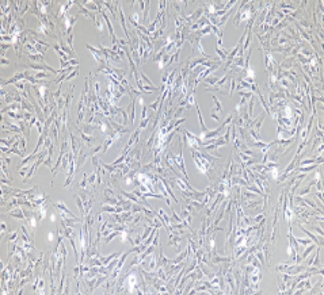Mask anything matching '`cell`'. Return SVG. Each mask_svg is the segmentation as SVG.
I'll return each instance as SVG.
<instances>
[{"label":"cell","instance_id":"20","mask_svg":"<svg viewBox=\"0 0 324 295\" xmlns=\"http://www.w3.org/2000/svg\"><path fill=\"white\" fill-rule=\"evenodd\" d=\"M278 6H280L281 10H290V11H294L298 8L294 6V3H290V2H281V3H278Z\"/></svg>","mask_w":324,"mask_h":295},{"label":"cell","instance_id":"33","mask_svg":"<svg viewBox=\"0 0 324 295\" xmlns=\"http://www.w3.org/2000/svg\"><path fill=\"white\" fill-rule=\"evenodd\" d=\"M254 255H255V256H256V259H258V260H259V261H260V264H262V265H267V264H266V259H265V255H263V253H262V251H260V249H258V251H256L255 253H254Z\"/></svg>","mask_w":324,"mask_h":295},{"label":"cell","instance_id":"22","mask_svg":"<svg viewBox=\"0 0 324 295\" xmlns=\"http://www.w3.org/2000/svg\"><path fill=\"white\" fill-rule=\"evenodd\" d=\"M100 211L102 212H109V214H114V212H117V206H113V204H102Z\"/></svg>","mask_w":324,"mask_h":295},{"label":"cell","instance_id":"15","mask_svg":"<svg viewBox=\"0 0 324 295\" xmlns=\"http://www.w3.org/2000/svg\"><path fill=\"white\" fill-rule=\"evenodd\" d=\"M195 108H197V112H198V118H199V125H201V134L199 136H203L205 133L209 132V129L205 126V122H203V117H202V112H201V110L198 107V104H195Z\"/></svg>","mask_w":324,"mask_h":295},{"label":"cell","instance_id":"36","mask_svg":"<svg viewBox=\"0 0 324 295\" xmlns=\"http://www.w3.org/2000/svg\"><path fill=\"white\" fill-rule=\"evenodd\" d=\"M171 221L172 222H178V223H182V218H180V217L176 214V212L172 210V215H171Z\"/></svg>","mask_w":324,"mask_h":295},{"label":"cell","instance_id":"1","mask_svg":"<svg viewBox=\"0 0 324 295\" xmlns=\"http://www.w3.org/2000/svg\"><path fill=\"white\" fill-rule=\"evenodd\" d=\"M179 138H178V142H179V152H178V154H174V152L171 150V156H172V160H174V162H175V165H176V168L180 171V173H182L183 176H184V179H187L188 180V175H187V171H186V165H184V158H183V140H182V137L180 136H178Z\"/></svg>","mask_w":324,"mask_h":295},{"label":"cell","instance_id":"24","mask_svg":"<svg viewBox=\"0 0 324 295\" xmlns=\"http://www.w3.org/2000/svg\"><path fill=\"white\" fill-rule=\"evenodd\" d=\"M315 183H316V179H313L312 182H311V183H309V184H308V186H306V187H302L301 190L298 191V196H304V195H306V194H309L311 188H312V186H313Z\"/></svg>","mask_w":324,"mask_h":295},{"label":"cell","instance_id":"49","mask_svg":"<svg viewBox=\"0 0 324 295\" xmlns=\"http://www.w3.org/2000/svg\"><path fill=\"white\" fill-rule=\"evenodd\" d=\"M323 149H324V145H323V144H320V146H319V148H317V150H316V153L321 154V153H323Z\"/></svg>","mask_w":324,"mask_h":295},{"label":"cell","instance_id":"28","mask_svg":"<svg viewBox=\"0 0 324 295\" xmlns=\"http://www.w3.org/2000/svg\"><path fill=\"white\" fill-rule=\"evenodd\" d=\"M33 76H34V79H37V80H45V79L49 77V72H34Z\"/></svg>","mask_w":324,"mask_h":295},{"label":"cell","instance_id":"17","mask_svg":"<svg viewBox=\"0 0 324 295\" xmlns=\"http://www.w3.org/2000/svg\"><path fill=\"white\" fill-rule=\"evenodd\" d=\"M80 126H81V128H79V129H80L84 134H87V136H92L94 129L98 128L96 125H90V123H84V125H80Z\"/></svg>","mask_w":324,"mask_h":295},{"label":"cell","instance_id":"29","mask_svg":"<svg viewBox=\"0 0 324 295\" xmlns=\"http://www.w3.org/2000/svg\"><path fill=\"white\" fill-rule=\"evenodd\" d=\"M152 118H153V115L151 114V115H148L147 118H144V119H141V121H140V126H138V129H145L147 126L149 125V122H151V119H152Z\"/></svg>","mask_w":324,"mask_h":295},{"label":"cell","instance_id":"46","mask_svg":"<svg viewBox=\"0 0 324 295\" xmlns=\"http://www.w3.org/2000/svg\"><path fill=\"white\" fill-rule=\"evenodd\" d=\"M159 232L155 234V238H153V241H152V245H155V247H159Z\"/></svg>","mask_w":324,"mask_h":295},{"label":"cell","instance_id":"38","mask_svg":"<svg viewBox=\"0 0 324 295\" xmlns=\"http://www.w3.org/2000/svg\"><path fill=\"white\" fill-rule=\"evenodd\" d=\"M96 27H98V30H99V32H102L103 31V18H98V20H96Z\"/></svg>","mask_w":324,"mask_h":295},{"label":"cell","instance_id":"14","mask_svg":"<svg viewBox=\"0 0 324 295\" xmlns=\"http://www.w3.org/2000/svg\"><path fill=\"white\" fill-rule=\"evenodd\" d=\"M73 4H75V2H67V3H63L60 6V10H59V14H57V16H60V18H64L65 15L68 14V11H69V8H71V6H73Z\"/></svg>","mask_w":324,"mask_h":295},{"label":"cell","instance_id":"19","mask_svg":"<svg viewBox=\"0 0 324 295\" xmlns=\"http://www.w3.org/2000/svg\"><path fill=\"white\" fill-rule=\"evenodd\" d=\"M46 210H48V203H46V204H44V206H39V207L35 210L37 217H38V219H39V221H42V219L45 218V215H46Z\"/></svg>","mask_w":324,"mask_h":295},{"label":"cell","instance_id":"8","mask_svg":"<svg viewBox=\"0 0 324 295\" xmlns=\"http://www.w3.org/2000/svg\"><path fill=\"white\" fill-rule=\"evenodd\" d=\"M54 207L57 208V210L59 211H61V212H65V214H67L69 218H73V219H77L79 221V222H83V218H77V217L73 214V212L69 210V208L65 206V203H63V202H54Z\"/></svg>","mask_w":324,"mask_h":295},{"label":"cell","instance_id":"45","mask_svg":"<svg viewBox=\"0 0 324 295\" xmlns=\"http://www.w3.org/2000/svg\"><path fill=\"white\" fill-rule=\"evenodd\" d=\"M6 232H7V225H6V222H2V232H0V236L2 237H4V234H6Z\"/></svg>","mask_w":324,"mask_h":295},{"label":"cell","instance_id":"2","mask_svg":"<svg viewBox=\"0 0 324 295\" xmlns=\"http://www.w3.org/2000/svg\"><path fill=\"white\" fill-rule=\"evenodd\" d=\"M182 140L188 145L190 150H199V146H202V140L199 138V136H195L188 130H182Z\"/></svg>","mask_w":324,"mask_h":295},{"label":"cell","instance_id":"9","mask_svg":"<svg viewBox=\"0 0 324 295\" xmlns=\"http://www.w3.org/2000/svg\"><path fill=\"white\" fill-rule=\"evenodd\" d=\"M76 4L79 6V14H77V16H79V15H84L85 18L91 19L94 23H96V15H95V12H91L90 10H87L85 7H83V6L80 4V2H77Z\"/></svg>","mask_w":324,"mask_h":295},{"label":"cell","instance_id":"35","mask_svg":"<svg viewBox=\"0 0 324 295\" xmlns=\"http://www.w3.org/2000/svg\"><path fill=\"white\" fill-rule=\"evenodd\" d=\"M24 48H26L27 50H28V53H31V54H37V53H38V52H37V49H35L34 46H33V45H31L30 42H27L26 45H24ZM38 54H39V53H38Z\"/></svg>","mask_w":324,"mask_h":295},{"label":"cell","instance_id":"5","mask_svg":"<svg viewBox=\"0 0 324 295\" xmlns=\"http://www.w3.org/2000/svg\"><path fill=\"white\" fill-rule=\"evenodd\" d=\"M117 11H118V18H120V22H121V27L122 30H124L125 35H126V41L130 42V34L128 31V27H126V19H125V14H124V10H122V3L118 2L117 4Z\"/></svg>","mask_w":324,"mask_h":295},{"label":"cell","instance_id":"11","mask_svg":"<svg viewBox=\"0 0 324 295\" xmlns=\"http://www.w3.org/2000/svg\"><path fill=\"white\" fill-rule=\"evenodd\" d=\"M87 49L90 52L92 53V56H94V58H95V61L98 64L100 62V61H103V60H106L105 58V56H103V53H102L99 49H96V48H94V46H91V45H87Z\"/></svg>","mask_w":324,"mask_h":295},{"label":"cell","instance_id":"13","mask_svg":"<svg viewBox=\"0 0 324 295\" xmlns=\"http://www.w3.org/2000/svg\"><path fill=\"white\" fill-rule=\"evenodd\" d=\"M129 111V122L130 125L134 123V118H136V98H133L132 99V103L128 106V108H126Z\"/></svg>","mask_w":324,"mask_h":295},{"label":"cell","instance_id":"21","mask_svg":"<svg viewBox=\"0 0 324 295\" xmlns=\"http://www.w3.org/2000/svg\"><path fill=\"white\" fill-rule=\"evenodd\" d=\"M149 6H151V2L148 0V2H145V6H144V10H142V20H144V23L145 24H148V22H149Z\"/></svg>","mask_w":324,"mask_h":295},{"label":"cell","instance_id":"44","mask_svg":"<svg viewBox=\"0 0 324 295\" xmlns=\"http://www.w3.org/2000/svg\"><path fill=\"white\" fill-rule=\"evenodd\" d=\"M313 196H317L319 198V202H324V198H323V192L321 191H315V194H313Z\"/></svg>","mask_w":324,"mask_h":295},{"label":"cell","instance_id":"4","mask_svg":"<svg viewBox=\"0 0 324 295\" xmlns=\"http://www.w3.org/2000/svg\"><path fill=\"white\" fill-rule=\"evenodd\" d=\"M213 102H214V106H213V108H212V111H210V117H212L214 121L220 122V121H221V117H220V115H223V104H221V102L217 99L214 95H213Z\"/></svg>","mask_w":324,"mask_h":295},{"label":"cell","instance_id":"18","mask_svg":"<svg viewBox=\"0 0 324 295\" xmlns=\"http://www.w3.org/2000/svg\"><path fill=\"white\" fill-rule=\"evenodd\" d=\"M27 57H28V60L30 61H33V62H45V56H42V54H31V53H27Z\"/></svg>","mask_w":324,"mask_h":295},{"label":"cell","instance_id":"37","mask_svg":"<svg viewBox=\"0 0 324 295\" xmlns=\"http://www.w3.org/2000/svg\"><path fill=\"white\" fill-rule=\"evenodd\" d=\"M67 45H68V48L71 49V50H73V32H71V34L68 35V38H67Z\"/></svg>","mask_w":324,"mask_h":295},{"label":"cell","instance_id":"31","mask_svg":"<svg viewBox=\"0 0 324 295\" xmlns=\"http://www.w3.org/2000/svg\"><path fill=\"white\" fill-rule=\"evenodd\" d=\"M294 238H296V241L298 242V245H300V247H308L309 244H312V240L311 238H297V237H294Z\"/></svg>","mask_w":324,"mask_h":295},{"label":"cell","instance_id":"42","mask_svg":"<svg viewBox=\"0 0 324 295\" xmlns=\"http://www.w3.org/2000/svg\"><path fill=\"white\" fill-rule=\"evenodd\" d=\"M239 93L241 95V98H247V99H251V96H252L251 91H239Z\"/></svg>","mask_w":324,"mask_h":295},{"label":"cell","instance_id":"3","mask_svg":"<svg viewBox=\"0 0 324 295\" xmlns=\"http://www.w3.org/2000/svg\"><path fill=\"white\" fill-rule=\"evenodd\" d=\"M76 20H77V16H71L69 14H67L63 18V35H69L72 32V27H73V24L76 23Z\"/></svg>","mask_w":324,"mask_h":295},{"label":"cell","instance_id":"48","mask_svg":"<svg viewBox=\"0 0 324 295\" xmlns=\"http://www.w3.org/2000/svg\"><path fill=\"white\" fill-rule=\"evenodd\" d=\"M2 65H3V67H6V65H10V61H8L6 57H4V58H2Z\"/></svg>","mask_w":324,"mask_h":295},{"label":"cell","instance_id":"6","mask_svg":"<svg viewBox=\"0 0 324 295\" xmlns=\"http://www.w3.org/2000/svg\"><path fill=\"white\" fill-rule=\"evenodd\" d=\"M26 68L30 69V71H44V72L48 71V72H50V73H54V75H57V71H56V69H53L52 67H49L46 62H39V64L28 62V64L26 65Z\"/></svg>","mask_w":324,"mask_h":295},{"label":"cell","instance_id":"23","mask_svg":"<svg viewBox=\"0 0 324 295\" xmlns=\"http://www.w3.org/2000/svg\"><path fill=\"white\" fill-rule=\"evenodd\" d=\"M88 176L90 175L87 173V172H84V173H83V179H81V182L77 184V187H79L80 190H87V188H88Z\"/></svg>","mask_w":324,"mask_h":295},{"label":"cell","instance_id":"16","mask_svg":"<svg viewBox=\"0 0 324 295\" xmlns=\"http://www.w3.org/2000/svg\"><path fill=\"white\" fill-rule=\"evenodd\" d=\"M121 255H122L121 252H114V253H111V255H109V256H100V261H102V264H103V265H107L111 260H114L116 257H120Z\"/></svg>","mask_w":324,"mask_h":295},{"label":"cell","instance_id":"32","mask_svg":"<svg viewBox=\"0 0 324 295\" xmlns=\"http://www.w3.org/2000/svg\"><path fill=\"white\" fill-rule=\"evenodd\" d=\"M216 53L219 54V58L221 60V61H227V53H225V50L223 48H219L217 46L216 48Z\"/></svg>","mask_w":324,"mask_h":295},{"label":"cell","instance_id":"50","mask_svg":"<svg viewBox=\"0 0 324 295\" xmlns=\"http://www.w3.org/2000/svg\"><path fill=\"white\" fill-rule=\"evenodd\" d=\"M54 238V233H49V241H52Z\"/></svg>","mask_w":324,"mask_h":295},{"label":"cell","instance_id":"26","mask_svg":"<svg viewBox=\"0 0 324 295\" xmlns=\"http://www.w3.org/2000/svg\"><path fill=\"white\" fill-rule=\"evenodd\" d=\"M160 102H162V93L159 92V96L156 98V100H155L153 103H151V104L148 106V110H151V111H155V110H157L159 104H160Z\"/></svg>","mask_w":324,"mask_h":295},{"label":"cell","instance_id":"10","mask_svg":"<svg viewBox=\"0 0 324 295\" xmlns=\"http://www.w3.org/2000/svg\"><path fill=\"white\" fill-rule=\"evenodd\" d=\"M7 214L12 217V218H16L19 221H26V215H24V210L22 207H16V208H11L10 211H7Z\"/></svg>","mask_w":324,"mask_h":295},{"label":"cell","instance_id":"30","mask_svg":"<svg viewBox=\"0 0 324 295\" xmlns=\"http://www.w3.org/2000/svg\"><path fill=\"white\" fill-rule=\"evenodd\" d=\"M120 233H121V232H118V230H114L113 233H110L107 237H105V238H103V244H109L113 238H116V237L120 236Z\"/></svg>","mask_w":324,"mask_h":295},{"label":"cell","instance_id":"34","mask_svg":"<svg viewBox=\"0 0 324 295\" xmlns=\"http://www.w3.org/2000/svg\"><path fill=\"white\" fill-rule=\"evenodd\" d=\"M236 84H237V81H236V77H232V80L229 81V92H228V95L231 96L233 92H235V89H236Z\"/></svg>","mask_w":324,"mask_h":295},{"label":"cell","instance_id":"43","mask_svg":"<svg viewBox=\"0 0 324 295\" xmlns=\"http://www.w3.org/2000/svg\"><path fill=\"white\" fill-rule=\"evenodd\" d=\"M18 172H19V176H20V178H23V179H24V178H26V176H27L28 168H26V167H24V168H22V169H19Z\"/></svg>","mask_w":324,"mask_h":295},{"label":"cell","instance_id":"47","mask_svg":"<svg viewBox=\"0 0 324 295\" xmlns=\"http://www.w3.org/2000/svg\"><path fill=\"white\" fill-rule=\"evenodd\" d=\"M18 232H12L11 233V236H10V238H8V241H15L16 238H18Z\"/></svg>","mask_w":324,"mask_h":295},{"label":"cell","instance_id":"40","mask_svg":"<svg viewBox=\"0 0 324 295\" xmlns=\"http://www.w3.org/2000/svg\"><path fill=\"white\" fill-rule=\"evenodd\" d=\"M77 75H79V68H76V69H75V71H73V72H71V73H69V75H68V77H67V79H65V81H69V80H72L73 77H75V76H77Z\"/></svg>","mask_w":324,"mask_h":295},{"label":"cell","instance_id":"25","mask_svg":"<svg viewBox=\"0 0 324 295\" xmlns=\"http://www.w3.org/2000/svg\"><path fill=\"white\" fill-rule=\"evenodd\" d=\"M75 200H76V204H77V207H79V210H80V212H81V217H83V219H84V217H85L84 203H83V200H81L80 195H75Z\"/></svg>","mask_w":324,"mask_h":295},{"label":"cell","instance_id":"7","mask_svg":"<svg viewBox=\"0 0 324 295\" xmlns=\"http://www.w3.org/2000/svg\"><path fill=\"white\" fill-rule=\"evenodd\" d=\"M140 132H141V129H136L133 132V134L130 136V138H129V141H128V144L125 145V148H124V150H122V154H128V152L132 149V146L134 145V144H137L138 142V137H140Z\"/></svg>","mask_w":324,"mask_h":295},{"label":"cell","instance_id":"12","mask_svg":"<svg viewBox=\"0 0 324 295\" xmlns=\"http://www.w3.org/2000/svg\"><path fill=\"white\" fill-rule=\"evenodd\" d=\"M298 228H300V229H301V230H302V232H304V233H305V234H308V236H309V238H311V240H312V241H315V244H317V245H319V247H321V245H323V237H317V236H315V234H313V233H311V232H308V230H306V229H305L304 226H302V225H301V223H298Z\"/></svg>","mask_w":324,"mask_h":295},{"label":"cell","instance_id":"27","mask_svg":"<svg viewBox=\"0 0 324 295\" xmlns=\"http://www.w3.org/2000/svg\"><path fill=\"white\" fill-rule=\"evenodd\" d=\"M153 230V226H151V225H144V233L141 234V240L144 241L148 238V236L151 234V232Z\"/></svg>","mask_w":324,"mask_h":295},{"label":"cell","instance_id":"41","mask_svg":"<svg viewBox=\"0 0 324 295\" xmlns=\"http://www.w3.org/2000/svg\"><path fill=\"white\" fill-rule=\"evenodd\" d=\"M141 119H144V118H147L148 117V107L144 104V106H141Z\"/></svg>","mask_w":324,"mask_h":295},{"label":"cell","instance_id":"39","mask_svg":"<svg viewBox=\"0 0 324 295\" xmlns=\"http://www.w3.org/2000/svg\"><path fill=\"white\" fill-rule=\"evenodd\" d=\"M262 219H265V212L263 211H260V214H258L255 218H252V221H254V223H259Z\"/></svg>","mask_w":324,"mask_h":295}]
</instances>
